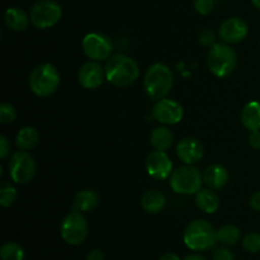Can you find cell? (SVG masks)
I'll use <instances>...</instances> for the list:
<instances>
[{
    "instance_id": "6da1fadb",
    "label": "cell",
    "mask_w": 260,
    "mask_h": 260,
    "mask_svg": "<svg viewBox=\"0 0 260 260\" xmlns=\"http://www.w3.org/2000/svg\"><path fill=\"white\" fill-rule=\"evenodd\" d=\"M106 79L117 88L132 85L140 76V66L132 57L126 55H112L104 65Z\"/></svg>"
},
{
    "instance_id": "7a4b0ae2",
    "label": "cell",
    "mask_w": 260,
    "mask_h": 260,
    "mask_svg": "<svg viewBox=\"0 0 260 260\" xmlns=\"http://www.w3.org/2000/svg\"><path fill=\"white\" fill-rule=\"evenodd\" d=\"M174 85V74L172 69L161 62L149 66L144 76V89L152 101L167 98Z\"/></svg>"
},
{
    "instance_id": "3957f363",
    "label": "cell",
    "mask_w": 260,
    "mask_h": 260,
    "mask_svg": "<svg viewBox=\"0 0 260 260\" xmlns=\"http://www.w3.org/2000/svg\"><path fill=\"white\" fill-rule=\"evenodd\" d=\"M185 246L193 251H206L212 249L217 241V230L207 220L190 221L183 234Z\"/></svg>"
},
{
    "instance_id": "277c9868",
    "label": "cell",
    "mask_w": 260,
    "mask_h": 260,
    "mask_svg": "<svg viewBox=\"0 0 260 260\" xmlns=\"http://www.w3.org/2000/svg\"><path fill=\"white\" fill-rule=\"evenodd\" d=\"M29 89L35 95L47 98L56 93L61 84V75L52 63L36 66L29 75Z\"/></svg>"
},
{
    "instance_id": "5b68a950",
    "label": "cell",
    "mask_w": 260,
    "mask_h": 260,
    "mask_svg": "<svg viewBox=\"0 0 260 260\" xmlns=\"http://www.w3.org/2000/svg\"><path fill=\"white\" fill-rule=\"evenodd\" d=\"M238 55L229 43L216 42L207 53V66L217 78L229 76L236 68Z\"/></svg>"
},
{
    "instance_id": "8992f818",
    "label": "cell",
    "mask_w": 260,
    "mask_h": 260,
    "mask_svg": "<svg viewBox=\"0 0 260 260\" xmlns=\"http://www.w3.org/2000/svg\"><path fill=\"white\" fill-rule=\"evenodd\" d=\"M169 185L178 194L193 196L202 189L203 174L194 165L184 164L173 170L169 177Z\"/></svg>"
},
{
    "instance_id": "52a82bcc",
    "label": "cell",
    "mask_w": 260,
    "mask_h": 260,
    "mask_svg": "<svg viewBox=\"0 0 260 260\" xmlns=\"http://www.w3.org/2000/svg\"><path fill=\"white\" fill-rule=\"evenodd\" d=\"M62 17L61 5L55 0H38L29 12L30 23L37 29H48L57 24Z\"/></svg>"
},
{
    "instance_id": "ba28073f",
    "label": "cell",
    "mask_w": 260,
    "mask_h": 260,
    "mask_svg": "<svg viewBox=\"0 0 260 260\" xmlns=\"http://www.w3.org/2000/svg\"><path fill=\"white\" fill-rule=\"evenodd\" d=\"M8 169H9L10 179L15 184H27L35 178L37 164L29 152L24 150H17L10 156Z\"/></svg>"
},
{
    "instance_id": "9c48e42d",
    "label": "cell",
    "mask_w": 260,
    "mask_h": 260,
    "mask_svg": "<svg viewBox=\"0 0 260 260\" xmlns=\"http://www.w3.org/2000/svg\"><path fill=\"white\" fill-rule=\"evenodd\" d=\"M61 238L69 245H80L89 235V223L85 216L78 211H71L61 223Z\"/></svg>"
},
{
    "instance_id": "30bf717a",
    "label": "cell",
    "mask_w": 260,
    "mask_h": 260,
    "mask_svg": "<svg viewBox=\"0 0 260 260\" xmlns=\"http://www.w3.org/2000/svg\"><path fill=\"white\" fill-rule=\"evenodd\" d=\"M81 48L88 58L93 61H107L113 52V43L108 36L99 32L85 35L81 41Z\"/></svg>"
},
{
    "instance_id": "8fae6325",
    "label": "cell",
    "mask_w": 260,
    "mask_h": 260,
    "mask_svg": "<svg viewBox=\"0 0 260 260\" xmlns=\"http://www.w3.org/2000/svg\"><path fill=\"white\" fill-rule=\"evenodd\" d=\"M152 117L162 126L178 124L184 117V108L175 99L162 98L155 101L152 107Z\"/></svg>"
},
{
    "instance_id": "7c38bea8",
    "label": "cell",
    "mask_w": 260,
    "mask_h": 260,
    "mask_svg": "<svg viewBox=\"0 0 260 260\" xmlns=\"http://www.w3.org/2000/svg\"><path fill=\"white\" fill-rule=\"evenodd\" d=\"M146 170L151 178L156 180L169 179L173 173V161L167 151L154 150L146 157Z\"/></svg>"
},
{
    "instance_id": "4fadbf2b",
    "label": "cell",
    "mask_w": 260,
    "mask_h": 260,
    "mask_svg": "<svg viewBox=\"0 0 260 260\" xmlns=\"http://www.w3.org/2000/svg\"><path fill=\"white\" fill-rule=\"evenodd\" d=\"M177 156L183 164L194 165L205 156V146L198 139L192 136L184 137L175 146Z\"/></svg>"
},
{
    "instance_id": "5bb4252c",
    "label": "cell",
    "mask_w": 260,
    "mask_h": 260,
    "mask_svg": "<svg viewBox=\"0 0 260 260\" xmlns=\"http://www.w3.org/2000/svg\"><path fill=\"white\" fill-rule=\"evenodd\" d=\"M104 80H107L106 70H104V66H102L98 61L90 60L79 69L78 81L84 89H88V90L98 89L104 83Z\"/></svg>"
},
{
    "instance_id": "9a60e30c",
    "label": "cell",
    "mask_w": 260,
    "mask_h": 260,
    "mask_svg": "<svg viewBox=\"0 0 260 260\" xmlns=\"http://www.w3.org/2000/svg\"><path fill=\"white\" fill-rule=\"evenodd\" d=\"M249 33V25L244 19L238 17L228 18L218 28V37L222 42L233 45L239 43L246 38Z\"/></svg>"
},
{
    "instance_id": "2e32d148",
    "label": "cell",
    "mask_w": 260,
    "mask_h": 260,
    "mask_svg": "<svg viewBox=\"0 0 260 260\" xmlns=\"http://www.w3.org/2000/svg\"><path fill=\"white\" fill-rule=\"evenodd\" d=\"M230 175L223 165L212 164L203 173V183L213 190L222 189L229 183Z\"/></svg>"
},
{
    "instance_id": "e0dca14e",
    "label": "cell",
    "mask_w": 260,
    "mask_h": 260,
    "mask_svg": "<svg viewBox=\"0 0 260 260\" xmlns=\"http://www.w3.org/2000/svg\"><path fill=\"white\" fill-rule=\"evenodd\" d=\"M194 196L196 206H197L198 210L202 211V212L207 213V215H213V213L217 212V210L220 208V197H218L217 193L213 189H211V188H202V189L198 190Z\"/></svg>"
},
{
    "instance_id": "ac0fdd59",
    "label": "cell",
    "mask_w": 260,
    "mask_h": 260,
    "mask_svg": "<svg viewBox=\"0 0 260 260\" xmlns=\"http://www.w3.org/2000/svg\"><path fill=\"white\" fill-rule=\"evenodd\" d=\"M141 206L145 212L150 213V215H156V213L161 212L167 206V197L160 190H146L141 197Z\"/></svg>"
},
{
    "instance_id": "d6986e66",
    "label": "cell",
    "mask_w": 260,
    "mask_h": 260,
    "mask_svg": "<svg viewBox=\"0 0 260 260\" xmlns=\"http://www.w3.org/2000/svg\"><path fill=\"white\" fill-rule=\"evenodd\" d=\"M4 22L8 28L15 32H22L25 30L29 25L30 18L27 13L20 8H9L5 10Z\"/></svg>"
},
{
    "instance_id": "ffe728a7",
    "label": "cell",
    "mask_w": 260,
    "mask_h": 260,
    "mask_svg": "<svg viewBox=\"0 0 260 260\" xmlns=\"http://www.w3.org/2000/svg\"><path fill=\"white\" fill-rule=\"evenodd\" d=\"M240 119L243 126L249 131L260 129V103L251 101L243 107L240 113Z\"/></svg>"
},
{
    "instance_id": "44dd1931",
    "label": "cell",
    "mask_w": 260,
    "mask_h": 260,
    "mask_svg": "<svg viewBox=\"0 0 260 260\" xmlns=\"http://www.w3.org/2000/svg\"><path fill=\"white\" fill-rule=\"evenodd\" d=\"M99 205V197L94 190H80L74 198V211L81 213H88L95 210Z\"/></svg>"
},
{
    "instance_id": "7402d4cb",
    "label": "cell",
    "mask_w": 260,
    "mask_h": 260,
    "mask_svg": "<svg viewBox=\"0 0 260 260\" xmlns=\"http://www.w3.org/2000/svg\"><path fill=\"white\" fill-rule=\"evenodd\" d=\"M173 142H174V134L172 132V129L162 124L160 127H156L150 135V144L154 147V150L167 151L173 146Z\"/></svg>"
},
{
    "instance_id": "603a6c76",
    "label": "cell",
    "mask_w": 260,
    "mask_h": 260,
    "mask_svg": "<svg viewBox=\"0 0 260 260\" xmlns=\"http://www.w3.org/2000/svg\"><path fill=\"white\" fill-rule=\"evenodd\" d=\"M38 142H40V132L32 126H25L20 128L15 136V145L18 150L29 151L37 146Z\"/></svg>"
},
{
    "instance_id": "cb8c5ba5",
    "label": "cell",
    "mask_w": 260,
    "mask_h": 260,
    "mask_svg": "<svg viewBox=\"0 0 260 260\" xmlns=\"http://www.w3.org/2000/svg\"><path fill=\"white\" fill-rule=\"evenodd\" d=\"M241 239V231L235 225H223L217 230V241L222 245H235Z\"/></svg>"
},
{
    "instance_id": "d4e9b609",
    "label": "cell",
    "mask_w": 260,
    "mask_h": 260,
    "mask_svg": "<svg viewBox=\"0 0 260 260\" xmlns=\"http://www.w3.org/2000/svg\"><path fill=\"white\" fill-rule=\"evenodd\" d=\"M25 251L20 244L14 241H8L0 248V258L2 260H24Z\"/></svg>"
},
{
    "instance_id": "484cf974",
    "label": "cell",
    "mask_w": 260,
    "mask_h": 260,
    "mask_svg": "<svg viewBox=\"0 0 260 260\" xmlns=\"http://www.w3.org/2000/svg\"><path fill=\"white\" fill-rule=\"evenodd\" d=\"M18 198V190L10 182H3L0 184V205L4 208L14 205Z\"/></svg>"
},
{
    "instance_id": "4316f807",
    "label": "cell",
    "mask_w": 260,
    "mask_h": 260,
    "mask_svg": "<svg viewBox=\"0 0 260 260\" xmlns=\"http://www.w3.org/2000/svg\"><path fill=\"white\" fill-rule=\"evenodd\" d=\"M243 248L248 253L256 254L260 253V234L259 233H249L243 239Z\"/></svg>"
},
{
    "instance_id": "83f0119b",
    "label": "cell",
    "mask_w": 260,
    "mask_h": 260,
    "mask_svg": "<svg viewBox=\"0 0 260 260\" xmlns=\"http://www.w3.org/2000/svg\"><path fill=\"white\" fill-rule=\"evenodd\" d=\"M17 119V109L10 103L0 104V122L3 124H10Z\"/></svg>"
},
{
    "instance_id": "f1b7e54d",
    "label": "cell",
    "mask_w": 260,
    "mask_h": 260,
    "mask_svg": "<svg viewBox=\"0 0 260 260\" xmlns=\"http://www.w3.org/2000/svg\"><path fill=\"white\" fill-rule=\"evenodd\" d=\"M193 5H194V9L198 14L207 15L215 8V0H194Z\"/></svg>"
},
{
    "instance_id": "f546056e",
    "label": "cell",
    "mask_w": 260,
    "mask_h": 260,
    "mask_svg": "<svg viewBox=\"0 0 260 260\" xmlns=\"http://www.w3.org/2000/svg\"><path fill=\"white\" fill-rule=\"evenodd\" d=\"M198 41L202 46H206V47H211L216 43V33L213 32L212 29H202L198 35Z\"/></svg>"
},
{
    "instance_id": "4dcf8cb0",
    "label": "cell",
    "mask_w": 260,
    "mask_h": 260,
    "mask_svg": "<svg viewBox=\"0 0 260 260\" xmlns=\"http://www.w3.org/2000/svg\"><path fill=\"white\" fill-rule=\"evenodd\" d=\"M212 259L213 260H235V255H234V253L228 248V246L222 245L215 249Z\"/></svg>"
},
{
    "instance_id": "1f68e13d",
    "label": "cell",
    "mask_w": 260,
    "mask_h": 260,
    "mask_svg": "<svg viewBox=\"0 0 260 260\" xmlns=\"http://www.w3.org/2000/svg\"><path fill=\"white\" fill-rule=\"evenodd\" d=\"M10 150H12V145L8 140L7 136L2 135L0 136V159L5 160L10 155Z\"/></svg>"
},
{
    "instance_id": "d6a6232c",
    "label": "cell",
    "mask_w": 260,
    "mask_h": 260,
    "mask_svg": "<svg viewBox=\"0 0 260 260\" xmlns=\"http://www.w3.org/2000/svg\"><path fill=\"white\" fill-rule=\"evenodd\" d=\"M249 145L254 150H260V129L250 131V135H249Z\"/></svg>"
},
{
    "instance_id": "836d02e7",
    "label": "cell",
    "mask_w": 260,
    "mask_h": 260,
    "mask_svg": "<svg viewBox=\"0 0 260 260\" xmlns=\"http://www.w3.org/2000/svg\"><path fill=\"white\" fill-rule=\"evenodd\" d=\"M249 206H250L251 210L260 212V190L258 192H254L250 196V200H249Z\"/></svg>"
},
{
    "instance_id": "e575fe53",
    "label": "cell",
    "mask_w": 260,
    "mask_h": 260,
    "mask_svg": "<svg viewBox=\"0 0 260 260\" xmlns=\"http://www.w3.org/2000/svg\"><path fill=\"white\" fill-rule=\"evenodd\" d=\"M86 260H104V253L101 249H94L88 254Z\"/></svg>"
},
{
    "instance_id": "d590c367",
    "label": "cell",
    "mask_w": 260,
    "mask_h": 260,
    "mask_svg": "<svg viewBox=\"0 0 260 260\" xmlns=\"http://www.w3.org/2000/svg\"><path fill=\"white\" fill-rule=\"evenodd\" d=\"M159 260H182V259H180L179 256L174 253H165L160 256Z\"/></svg>"
},
{
    "instance_id": "8d00e7d4",
    "label": "cell",
    "mask_w": 260,
    "mask_h": 260,
    "mask_svg": "<svg viewBox=\"0 0 260 260\" xmlns=\"http://www.w3.org/2000/svg\"><path fill=\"white\" fill-rule=\"evenodd\" d=\"M183 260H208V259L205 258L203 255H200V254H189V255L185 256Z\"/></svg>"
},
{
    "instance_id": "74e56055",
    "label": "cell",
    "mask_w": 260,
    "mask_h": 260,
    "mask_svg": "<svg viewBox=\"0 0 260 260\" xmlns=\"http://www.w3.org/2000/svg\"><path fill=\"white\" fill-rule=\"evenodd\" d=\"M251 3H253V5L256 9L260 10V0H251Z\"/></svg>"
}]
</instances>
